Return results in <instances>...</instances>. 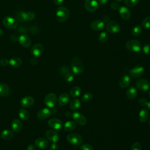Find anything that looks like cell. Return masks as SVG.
<instances>
[{
  "label": "cell",
  "instance_id": "1",
  "mask_svg": "<svg viewBox=\"0 0 150 150\" xmlns=\"http://www.w3.org/2000/svg\"><path fill=\"white\" fill-rule=\"evenodd\" d=\"M70 15L69 9L63 6H59L56 11V16L59 22H64L67 20Z\"/></svg>",
  "mask_w": 150,
  "mask_h": 150
},
{
  "label": "cell",
  "instance_id": "2",
  "mask_svg": "<svg viewBox=\"0 0 150 150\" xmlns=\"http://www.w3.org/2000/svg\"><path fill=\"white\" fill-rule=\"evenodd\" d=\"M71 68L73 74L76 75L80 74L83 71V64L79 57H73L71 60Z\"/></svg>",
  "mask_w": 150,
  "mask_h": 150
},
{
  "label": "cell",
  "instance_id": "3",
  "mask_svg": "<svg viewBox=\"0 0 150 150\" xmlns=\"http://www.w3.org/2000/svg\"><path fill=\"white\" fill-rule=\"evenodd\" d=\"M126 48L132 52H138L141 50L142 45L141 42L137 39H131L125 43Z\"/></svg>",
  "mask_w": 150,
  "mask_h": 150
},
{
  "label": "cell",
  "instance_id": "4",
  "mask_svg": "<svg viewBox=\"0 0 150 150\" xmlns=\"http://www.w3.org/2000/svg\"><path fill=\"white\" fill-rule=\"evenodd\" d=\"M67 141L74 146H79L83 142L82 137L77 133H71L67 136Z\"/></svg>",
  "mask_w": 150,
  "mask_h": 150
},
{
  "label": "cell",
  "instance_id": "5",
  "mask_svg": "<svg viewBox=\"0 0 150 150\" xmlns=\"http://www.w3.org/2000/svg\"><path fill=\"white\" fill-rule=\"evenodd\" d=\"M105 28L107 32L114 34L118 33L120 30V26L119 23L115 21H110L105 25Z\"/></svg>",
  "mask_w": 150,
  "mask_h": 150
},
{
  "label": "cell",
  "instance_id": "6",
  "mask_svg": "<svg viewBox=\"0 0 150 150\" xmlns=\"http://www.w3.org/2000/svg\"><path fill=\"white\" fill-rule=\"evenodd\" d=\"M57 101V97L56 94L53 93H50L45 96L44 99V103L47 107L49 108H53L56 105Z\"/></svg>",
  "mask_w": 150,
  "mask_h": 150
},
{
  "label": "cell",
  "instance_id": "7",
  "mask_svg": "<svg viewBox=\"0 0 150 150\" xmlns=\"http://www.w3.org/2000/svg\"><path fill=\"white\" fill-rule=\"evenodd\" d=\"M144 67L141 65L138 64L135 66H134L133 68H132L129 71V75L134 79H137L138 77H140L144 73Z\"/></svg>",
  "mask_w": 150,
  "mask_h": 150
},
{
  "label": "cell",
  "instance_id": "8",
  "mask_svg": "<svg viewBox=\"0 0 150 150\" xmlns=\"http://www.w3.org/2000/svg\"><path fill=\"white\" fill-rule=\"evenodd\" d=\"M3 25L7 28L15 29L18 26V22L15 19L11 16H6L3 19Z\"/></svg>",
  "mask_w": 150,
  "mask_h": 150
},
{
  "label": "cell",
  "instance_id": "9",
  "mask_svg": "<svg viewBox=\"0 0 150 150\" xmlns=\"http://www.w3.org/2000/svg\"><path fill=\"white\" fill-rule=\"evenodd\" d=\"M98 2L96 0H86L84 2V8L89 12L96 11L98 7Z\"/></svg>",
  "mask_w": 150,
  "mask_h": 150
},
{
  "label": "cell",
  "instance_id": "10",
  "mask_svg": "<svg viewBox=\"0 0 150 150\" xmlns=\"http://www.w3.org/2000/svg\"><path fill=\"white\" fill-rule=\"evenodd\" d=\"M136 87L141 91H146L150 89V83L146 79H141L136 82Z\"/></svg>",
  "mask_w": 150,
  "mask_h": 150
},
{
  "label": "cell",
  "instance_id": "11",
  "mask_svg": "<svg viewBox=\"0 0 150 150\" xmlns=\"http://www.w3.org/2000/svg\"><path fill=\"white\" fill-rule=\"evenodd\" d=\"M71 117L74 121L80 125L83 126L87 123V119L86 117L79 112H74L73 114H71Z\"/></svg>",
  "mask_w": 150,
  "mask_h": 150
},
{
  "label": "cell",
  "instance_id": "12",
  "mask_svg": "<svg viewBox=\"0 0 150 150\" xmlns=\"http://www.w3.org/2000/svg\"><path fill=\"white\" fill-rule=\"evenodd\" d=\"M48 125L52 129L55 130H60L63 127L62 121L56 118H53L50 119L47 122Z\"/></svg>",
  "mask_w": 150,
  "mask_h": 150
},
{
  "label": "cell",
  "instance_id": "13",
  "mask_svg": "<svg viewBox=\"0 0 150 150\" xmlns=\"http://www.w3.org/2000/svg\"><path fill=\"white\" fill-rule=\"evenodd\" d=\"M45 137L47 138V139H48L49 141L53 143L57 142L60 138L59 134L56 131L53 129L47 130L45 132Z\"/></svg>",
  "mask_w": 150,
  "mask_h": 150
},
{
  "label": "cell",
  "instance_id": "14",
  "mask_svg": "<svg viewBox=\"0 0 150 150\" xmlns=\"http://www.w3.org/2000/svg\"><path fill=\"white\" fill-rule=\"evenodd\" d=\"M43 50V46L41 43H36L31 48V54L34 57H37L42 54Z\"/></svg>",
  "mask_w": 150,
  "mask_h": 150
},
{
  "label": "cell",
  "instance_id": "15",
  "mask_svg": "<svg viewBox=\"0 0 150 150\" xmlns=\"http://www.w3.org/2000/svg\"><path fill=\"white\" fill-rule=\"evenodd\" d=\"M35 103V99L31 96H25L23 97L20 102V104L23 108H29L33 105Z\"/></svg>",
  "mask_w": 150,
  "mask_h": 150
},
{
  "label": "cell",
  "instance_id": "16",
  "mask_svg": "<svg viewBox=\"0 0 150 150\" xmlns=\"http://www.w3.org/2000/svg\"><path fill=\"white\" fill-rule=\"evenodd\" d=\"M90 28L94 31H100L104 29L105 24L102 20L97 19L91 22L90 25Z\"/></svg>",
  "mask_w": 150,
  "mask_h": 150
},
{
  "label": "cell",
  "instance_id": "17",
  "mask_svg": "<svg viewBox=\"0 0 150 150\" xmlns=\"http://www.w3.org/2000/svg\"><path fill=\"white\" fill-rule=\"evenodd\" d=\"M52 111L47 108H44L39 110L37 112V117L39 120H45L50 117Z\"/></svg>",
  "mask_w": 150,
  "mask_h": 150
},
{
  "label": "cell",
  "instance_id": "18",
  "mask_svg": "<svg viewBox=\"0 0 150 150\" xmlns=\"http://www.w3.org/2000/svg\"><path fill=\"white\" fill-rule=\"evenodd\" d=\"M118 12L121 18L124 20H128L131 18V13L128 8L126 6H122L118 9Z\"/></svg>",
  "mask_w": 150,
  "mask_h": 150
},
{
  "label": "cell",
  "instance_id": "19",
  "mask_svg": "<svg viewBox=\"0 0 150 150\" xmlns=\"http://www.w3.org/2000/svg\"><path fill=\"white\" fill-rule=\"evenodd\" d=\"M35 146L39 149H46L49 146V142L46 138H38L35 141Z\"/></svg>",
  "mask_w": 150,
  "mask_h": 150
},
{
  "label": "cell",
  "instance_id": "20",
  "mask_svg": "<svg viewBox=\"0 0 150 150\" xmlns=\"http://www.w3.org/2000/svg\"><path fill=\"white\" fill-rule=\"evenodd\" d=\"M19 43L24 47H29L31 45V40L26 35H22L18 39Z\"/></svg>",
  "mask_w": 150,
  "mask_h": 150
},
{
  "label": "cell",
  "instance_id": "21",
  "mask_svg": "<svg viewBox=\"0 0 150 150\" xmlns=\"http://www.w3.org/2000/svg\"><path fill=\"white\" fill-rule=\"evenodd\" d=\"M11 127L12 131L15 132H18L22 128V123L20 120L17 118L14 119L11 122Z\"/></svg>",
  "mask_w": 150,
  "mask_h": 150
},
{
  "label": "cell",
  "instance_id": "22",
  "mask_svg": "<svg viewBox=\"0 0 150 150\" xmlns=\"http://www.w3.org/2000/svg\"><path fill=\"white\" fill-rule=\"evenodd\" d=\"M70 101V97L67 93H64L61 94L57 99V103L59 105L64 106L67 105Z\"/></svg>",
  "mask_w": 150,
  "mask_h": 150
},
{
  "label": "cell",
  "instance_id": "23",
  "mask_svg": "<svg viewBox=\"0 0 150 150\" xmlns=\"http://www.w3.org/2000/svg\"><path fill=\"white\" fill-rule=\"evenodd\" d=\"M131 83V79L129 76L125 74L121 77L119 80V86L122 88H127Z\"/></svg>",
  "mask_w": 150,
  "mask_h": 150
},
{
  "label": "cell",
  "instance_id": "24",
  "mask_svg": "<svg viewBox=\"0 0 150 150\" xmlns=\"http://www.w3.org/2000/svg\"><path fill=\"white\" fill-rule=\"evenodd\" d=\"M137 94H138L137 89L134 86L129 87L127 89L126 92L127 97L129 100H133L135 98H136V97L137 96Z\"/></svg>",
  "mask_w": 150,
  "mask_h": 150
},
{
  "label": "cell",
  "instance_id": "25",
  "mask_svg": "<svg viewBox=\"0 0 150 150\" xmlns=\"http://www.w3.org/2000/svg\"><path fill=\"white\" fill-rule=\"evenodd\" d=\"M10 94V88L5 83H0V97H6Z\"/></svg>",
  "mask_w": 150,
  "mask_h": 150
},
{
  "label": "cell",
  "instance_id": "26",
  "mask_svg": "<svg viewBox=\"0 0 150 150\" xmlns=\"http://www.w3.org/2000/svg\"><path fill=\"white\" fill-rule=\"evenodd\" d=\"M9 64L13 67H19L22 64V60L18 57H13L9 60Z\"/></svg>",
  "mask_w": 150,
  "mask_h": 150
},
{
  "label": "cell",
  "instance_id": "27",
  "mask_svg": "<svg viewBox=\"0 0 150 150\" xmlns=\"http://www.w3.org/2000/svg\"><path fill=\"white\" fill-rule=\"evenodd\" d=\"M148 111L146 108H142L139 112V120L141 122H145L148 118Z\"/></svg>",
  "mask_w": 150,
  "mask_h": 150
},
{
  "label": "cell",
  "instance_id": "28",
  "mask_svg": "<svg viewBox=\"0 0 150 150\" xmlns=\"http://www.w3.org/2000/svg\"><path fill=\"white\" fill-rule=\"evenodd\" d=\"M76 127V123L72 121H69L64 123L63 129L67 132H70L74 130Z\"/></svg>",
  "mask_w": 150,
  "mask_h": 150
},
{
  "label": "cell",
  "instance_id": "29",
  "mask_svg": "<svg viewBox=\"0 0 150 150\" xmlns=\"http://www.w3.org/2000/svg\"><path fill=\"white\" fill-rule=\"evenodd\" d=\"M81 105V101L79 99L75 98L71 101L69 104V107L71 110L75 111L78 110Z\"/></svg>",
  "mask_w": 150,
  "mask_h": 150
},
{
  "label": "cell",
  "instance_id": "30",
  "mask_svg": "<svg viewBox=\"0 0 150 150\" xmlns=\"http://www.w3.org/2000/svg\"><path fill=\"white\" fill-rule=\"evenodd\" d=\"M13 131L9 129H5L1 134V138L5 140L11 139L13 137Z\"/></svg>",
  "mask_w": 150,
  "mask_h": 150
},
{
  "label": "cell",
  "instance_id": "31",
  "mask_svg": "<svg viewBox=\"0 0 150 150\" xmlns=\"http://www.w3.org/2000/svg\"><path fill=\"white\" fill-rule=\"evenodd\" d=\"M81 89L79 86L73 87L70 91V95L73 98H76L80 96Z\"/></svg>",
  "mask_w": 150,
  "mask_h": 150
},
{
  "label": "cell",
  "instance_id": "32",
  "mask_svg": "<svg viewBox=\"0 0 150 150\" xmlns=\"http://www.w3.org/2000/svg\"><path fill=\"white\" fill-rule=\"evenodd\" d=\"M19 117L21 120L26 121L29 118V113L24 108H21L19 111Z\"/></svg>",
  "mask_w": 150,
  "mask_h": 150
},
{
  "label": "cell",
  "instance_id": "33",
  "mask_svg": "<svg viewBox=\"0 0 150 150\" xmlns=\"http://www.w3.org/2000/svg\"><path fill=\"white\" fill-rule=\"evenodd\" d=\"M142 27L139 25L135 26L132 30H131V33L133 36H138L140 35L142 33Z\"/></svg>",
  "mask_w": 150,
  "mask_h": 150
},
{
  "label": "cell",
  "instance_id": "34",
  "mask_svg": "<svg viewBox=\"0 0 150 150\" xmlns=\"http://www.w3.org/2000/svg\"><path fill=\"white\" fill-rule=\"evenodd\" d=\"M98 40L101 43H105L108 39V34L106 32H102L98 35Z\"/></svg>",
  "mask_w": 150,
  "mask_h": 150
},
{
  "label": "cell",
  "instance_id": "35",
  "mask_svg": "<svg viewBox=\"0 0 150 150\" xmlns=\"http://www.w3.org/2000/svg\"><path fill=\"white\" fill-rule=\"evenodd\" d=\"M142 27L145 29H150V16L145 18L141 22Z\"/></svg>",
  "mask_w": 150,
  "mask_h": 150
},
{
  "label": "cell",
  "instance_id": "36",
  "mask_svg": "<svg viewBox=\"0 0 150 150\" xmlns=\"http://www.w3.org/2000/svg\"><path fill=\"white\" fill-rule=\"evenodd\" d=\"M139 0H124L125 4L127 6L133 8L139 4Z\"/></svg>",
  "mask_w": 150,
  "mask_h": 150
},
{
  "label": "cell",
  "instance_id": "37",
  "mask_svg": "<svg viewBox=\"0 0 150 150\" xmlns=\"http://www.w3.org/2000/svg\"><path fill=\"white\" fill-rule=\"evenodd\" d=\"M16 19L19 21V22H25L26 21V16H25V12L23 11H19L16 14Z\"/></svg>",
  "mask_w": 150,
  "mask_h": 150
},
{
  "label": "cell",
  "instance_id": "38",
  "mask_svg": "<svg viewBox=\"0 0 150 150\" xmlns=\"http://www.w3.org/2000/svg\"><path fill=\"white\" fill-rule=\"evenodd\" d=\"M92 98H93V94L90 93H87L83 95L81 100L83 102H88L91 101Z\"/></svg>",
  "mask_w": 150,
  "mask_h": 150
},
{
  "label": "cell",
  "instance_id": "39",
  "mask_svg": "<svg viewBox=\"0 0 150 150\" xmlns=\"http://www.w3.org/2000/svg\"><path fill=\"white\" fill-rule=\"evenodd\" d=\"M25 16H26V21H33L35 18V15L34 12L32 11L25 12Z\"/></svg>",
  "mask_w": 150,
  "mask_h": 150
},
{
  "label": "cell",
  "instance_id": "40",
  "mask_svg": "<svg viewBox=\"0 0 150 150\" xmlns=\"http://www.w3.org/2000/svg\"><path fill=\"white\" fill-rule=\"evenodd\" d=\"M74 80V74L72 73L69 72L64 75V80L66 82L70 83Z\"/></svg>",
  "mask_w": 150,
  "mask_h": 150
},
{
  "label": "cell",
  "instance_id": "41",
  "mask_svg": "<svg viewBox=\"0 0 150 150\" xmlns=\"http://www.w3.org/2000/svg\"><path fill=\"white\" fill-rule=\"evenodd\" d=\"M80 150H93V146L89 144H83L80 146Z\"/></svg>",
  "mask_w": 150,
  "mask_h": 150
},
{
  "label": "cell",
  "instance_id": "42",
  "mask_svg": "<svg viewBox=\"0 0 150 150\" xmlns=\"http://www.w3.org/2000/svg\"><path fill=\"white\" fill-rule=\"evenodd\" d=\"M131 150H141V145L138 142H134L132 146Z\"/></svg>",
  "mask_w": 150,
  "mask_h": 150
},
{
  "label": "cell",
  "instance_id": "43",
  "mask_svg": "<svg viewBox=\"0 0 150 150\" xmlns=\"http://www.w3.org/2000/svg\"><path fill=\"white\" fill-rule=\"evenodd\" d=\"M142 51L146 54H150V43L145 45L142 47Z\"/></svg>",
  "mask_w": 150,
  "mask_h": 150
},
{
  "label": "cell",
  "instance_id": "44",
  "mask_svg": "<svg viewBox=\"0 0 150 150\" xmlns=\"http://www.w3.org/2000/svg\"><path fill=\"white\" fill-rule=\"evenodd\" d=\"M110 7L112 10H118L120 8V5L117 2H112L110 5Z\"/></svg>",
  "mask_w": 150,
  "mask_h": 150
},
{
  "label": "cell",
  "instance_id": "45",
  "mask_svg": "<svg viewBox=\"0 0 150 150\" xmlns=\"http://www.w3.org/2000/svg\"><path fill=\"white\" fill-rule=\"evenodd\" d=\"M138 103L141 106H145L148 104V101L145 98H141L138 101Z\"/></svg>",
  "mask_w": 150,
  "mask_h": 150
},
{
  "label": "cell",
  "instance_id": "46",
  "mask_svg": "<svg viewBox=\"0 0 150 150\" xmlns=\"http://www.w3.org/2000/svg\"><path fill=\"white\" fill-rule=\"evenodd\" d=\"M9 64V60L6 58H3L0 60V65L2 66H6Z\"/></svg>",
  "mask_w": 150,
  "mask_h": 150
},
{
  "label": "cell",
  "instance_id": "47",
  "mask_svg": "<svg viewBox=\"0 0 150 150\" xmlns=\"http://www.w3.org/2000/svg\"><path fill=\"white\" fill-rule=\"evenodd\" d=\"M60 71H61L62 74L63 76V75L64 76L66 73H67L69 72V69H68L67 67L63 66V67H62V69H61V70H60Z\"/></svg>",
  "mask_w": 150,
  "mask_h": 150
},
{
  "label": "cell",
  "instance_id": "48",
  "mask_svg": "<svg viewBox=\"0 0 150 150\" xmlns=\"http://www.w3.org/2000/svg\"><path fill=\"white\" fill-rule=\"evenodd\" d=\"M50 150H59V145L56 142L52 143L50 146Z\"/></svg>",
  "mask_w": 150,
  "mask_h": 150
},
{
  "label": "cell",
  "instance_id": "49",
  "mask_svg": "<svg viewBox=\"0 0 150 150\" xmlns=\"http://www.w3.org/2000/svg\"><path fill=\"white\" fill-rule=\"evenodd\" d=\"M30 63L32 65H33V66L36 65L38 63V60L36 57H33L30 59Z\"/></svg>",
  "mask_w": 150,
  "mask_h": 150
},
{
  "label": "cell",
  "instance_id": "50",
  "mask_svg": "<svg viewBox=\"0 0 150 150\" xmlns=\"http://www.w3.org/2000/svg\"><path fill=\"white\" fill-rule=\"evenodd\" d=\"M64 2V0H53V2L56 5H60Z\"/></svg>",
  "mask_w": 150,
  "mask_h": 150
},
{
  "label": "cell",
  "instance_id": "51",
  "mask_svg": "<svg viewBox=\"0 0 150 150\" xmlns=\"http://www.w3.org/2000/svg\"><path fill=\"white\" fill-rule=\"evenodd\" d=\"M102 21L104 22V23H107L108 21H110V17L108 15H105L103 16Z\"/></svg>",
  "mask_w": 150,
  "mask_h": 150
},
{
  "label": "cell",
  "instance_id": "52",
  "mask_svg": "<svg viewBox=\"0 0 150 150\" xmlns=\"http://www.w3.org/2000/svg\"><path fill=\"white\" fill-rule=\"evenodd\" d=\"M26 150H36V147L35 145L32 144H30L28 146Z\"/></svg>",
  "mask_w": 150,
  "mask_h": 150
},
{
  "label": "cell",
  "instance_id": "53",
  "mask_svg": "<svg viewBox=\"0 0 150 150\" xmlns=\"http://www.w3.org/2000/svg\"><path fill=\"white\" fill-rule=\"evenodd\" d=\"M109 0H98V2L101 5H104L106 4Z\"/></svg>",
  "mask_w": 150,
  "mask_h": 150
},
{
  "label": "cell",
  "instance_id": "54",
  "mask_svg": "<svg viewBox=\"0 0 150 150\" xmlns=\"http://www.w3.org/2000/svg\"><path fill=\"white\" fill-rule=\"evenodd\" d=\"M146 106H147V107H148V109L149 110H150V101L148 102V104H147Z\"/></svg>",
  "mask_w": 150,
  "mask_h": 150
},
{
  "label": "cell",
  "instance_id": "55",
  "mask_svg": "<svg viewBox=\"0 0 150 150\" xmlns=\"http://www.w3.org/2000/svg\"><path fill=\"white\" fill-rule=\"evenodd\" d=\"M2 35H3V30L1 29H0V36H1Z\"/></svg>",
  "mask_w": 150,
  "mask_h": 150
},
{
  "label": "cell",
  "instance_id": "56",
  "mask_svg": "<svg viewBox=\"0 0 150 150\" xmlns=\"http://www.w3.org/2000/svg\"><path fill=\"white\" fill-rule=\"evenodd\" d=\"M124 0H115V2H122Z\"/></svg>",
  "mask_w": 150,
  "mask_h": 150
},
{
  "label": "cell",
  "instance_id": "57",
  "mask_svg": "<svg viewBox=\"0 0 150 150\" xmlns=\"http://www.w3.org/2000/svg\"><path fill=\"white\" fill-rule=\"evenodd\" d=\"M148 124L150 125V117L148 118Z\"/></svg>",
  "mask_w": 150,
  "mask_h": 150
},
{
  "label": "cell",
  "instance_id": "58",
  "mask_svg": "<svg viewBox=\"0 0 150 150\" xmlns=\"http://www.w3.org/2000/svg\"><path fill=\"white\" fill-rule=\"evenodd\" d=\"M148 96H149V97L150 98V91H149V93H148Z\"/></svg>",
  "mask_w": 150,
  "mask_h": 150
}]
</instances>
